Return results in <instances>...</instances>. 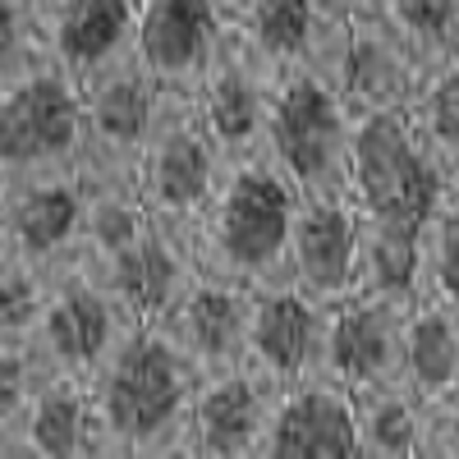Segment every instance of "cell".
Listing matches in <instances>:
<instances>
[{
    "instance_id": "6da1fadb",
    "label": "cell",
    "mask_w": 459,
    "mask_h": 459,
    "mask_svg": "<svg viewBox=\"0 0 459 459\" xmlns=\"http://www.w3.org/2000/svg\"><path fill=\"white\" fill-rule=\"evenodd\" d=\"M198 377L161 326H129L88 377L101 459H188Z\"/></svg>"
},
{
    "instance_id": "7a4b0ae2",
    "label": "cell",
    "mask_w": 459,
    "mask_h": 459,
    "mask_svg": "<svg viewBox=\"0 0 459 459\" xmlns=\"http://www.w3.org/2000/svg\"><path fill=\"white\" fill-rule=\"evenodd\" d=\"M299 203L303 198L262 157L225 166L216 179V194L194 230L198 272L248 285V290L281 281V262H285Z\"/></svg>"
},
{
    "instance_id": "3957f363",
    "label": "cell",
    "mask_w": 459,
    "mask_h": 459,
    "mask_svg": "<svg viewBox=\"0 0 459 459\" xmlns=\"http://www.w3.org/2000/svg\"><path fill=\"white\" fill-rule=\"evenodd\" d=\"M350 134L354 110L340 101V92L313 69H290L276 79L257 157L299 198H344Z\"/></svg>"
},
{
    "instance_id": "277c9868",
    "label": "cell",
    "mask_w": 459,
    "mask_h": 459,
    "mask_svg": "<svg viewBox=\"0 0 459 459\" xmlns=\"http://www.w3.org/2000/svg\"><path fill=\"white\" fill-rule=\"evenodd\" d=\"M344 198L363 216L423 225L441 203L459 198V170L441 166L432 152L413 138L400 110L354 115L350 134V179Z\"/></svg>"
},
{
    "instance_id": "5b68a950",
    "label": "cell",
    "mask_w": 459,
    "mask_h": 459,
    "mask_svg": "<svg viewBox=\"0 0 459 459\" xmlns=\"http://www.w3.org/2000/svg\"><path fill=\"white\" fill-rule=\"evenodd\" d=\"M225 161L216 157V147L198 129L194 110L184 97H166L157 125H152L143 157L134 166V188L152 216V225L166 235L194 244V230L216 194Z\"/></svg>"
},
{
    "instance_id": "8992f818",
    "label": "cell",
    "mask_w": 459,
    "mask_h": 459,
    "mask_svg": "<svg viewBox=\"0 0 459 459\" xmlns=\"http://www.w3.org/2000/svg\"><path fill=\"white\" fill-rule=\"evenodd\" d=\"M79 170V83L51 60L0 88V179Z\"/></svg>"
},
{
    "instance_id": "52a82bcc",
    "label": "cell",
    "mask_w": 459,
    "mask_h": 459,
    "mask_svg": "<svg viewBox=\"0 0 459 459\" xmlns=\"http://www.w3.org/2000/svg\"><path fill=\"white\" fill-rule=\"evenodd\" d=\"M161 106L166 92L152 88V79L134 60H120L101 69L97 79L79 83V175L134 179Z\"/></svg>"
},
{
    "instance_id": "ba28073f",
    "label": "cell",
    "mask_w": 459,
    "mask_h": 459,
    "mask_svg": "<svg viewBox=\"0 0 459 459\" xmlns=\"http://www.w3.org/2000/svg\"><path fill=\"white\" fill-rule=\"evenodd\" d=\"M125 331H129V322L110 303L101 281L92 272H83L79 262H69L47 285L42 317L32 326V350L47 363V372L88 381L101 368V359L120 344Z\"/></svg>"
},
{
    "instance_id": "9c48e42d",
    "label": "cell",
    "mask_w": 459,
    "mask_h": 459,
    "mask_svg": "<svg viewBox=\"0 0 459 459\" xmlns=\"http://www.w3.org/2000/svg\"><path fill=\"white\" fill-rule=\"evenodd\" d=\"M230 19L221 0H138L129 60L166 97H188L221 56Z\"/></svg>"
},
{
    "instance_id": "30bf717a",
    "label": "cell",
    "mask_w": 459,
    "mask_h": 459,
    "mask_svg": "<svg viewBox=\"0 0 459 459\" xmlns=\"http://www.w3.org/2000/svg\"><path fill=\"white\" fill-rule=\"evenodd\" d=\"M276 79L281 74L262 69L235 37H225L221 56L207 65L198 88L184 97L188 110H194V120H198V129L207 134V143L216 147V157L225 166L257 157Z\"/></svg>"
},
{
    "instance_id": "8fae6325",
    "label": "cell",
    "mask_w": 459,
    "mask_h": 459,
    "mask_svg": "<svg viewBox=\"0 0 459 459\" xmlns=\"http://www.w3.org/2000/svg\"><path fill=\"white\" fill-rule=\"evenodd\" d=\"M423 69H428V60L386 19L368 10L340 28L326 83L340 92V101L354 115H377V110H400L413 97Z\"/></svg>"
},
{
    "instance_id": "7c38bea8",
    "label": "cell",
    "mask_w": 459,
    "mask_h": 459,
    "mask_svg": "<svg viewBox=\"0 0 459 459\" xmlns=\"http://www.w3.org/2000/svg\"><path fill=\"white\" fill-rule=\"evenodd\" d=\"M0 253L28 262L32 272L56 276L79 248V207L83 175H37V179H0Z\"/></svg>"
},
{
    "instance_id": "4fadbf2b",
    "label": "cell",
    "mask_w": 459,
    "mask_h": 459,
    "mask_svg": "<svg viewBox=\"0 0 459 459\" xmlns=\"http://www.w3.org/2000/svg\"><path fill=\"white\" fill-rule=\"evenodd\" d=\"M322 326L326 308L299 294L285 281L253 285L248 331H244V368L257 372L272 391L294 386L303 377H322Z\"/></svg>"
},
{
    "instance_id": "5bb4252c",
    "label": "cell",
    "mask_w": 459,
    "mask_h": 459,
    "mask_svg": "<svg viewBox=\"0 0 459 459\" xmlns=\"http://www.w3.org/2000/svg\"><path fill=\"white\" fill-rule=\"evenodd\" d=\"M400 326L404 303L350 294L326 308L322 326V377L350 395L400 381Z\"/></svg>"
},
{
    "instance_id": "9a60e30c",
    "label": "cell",
    "mask_w": 459,
    "mask_h": 459,
    "mask_svg": "<svg viewBox=\"0 0 459 459\" xmlns=\"http://www.w3.org/2000/svg\"><path fill=\"white\" fill-rule=\"evenodd\" d=\"M359 266V212L350 198H303L290 225V244L281 262V281L308 294L313 303H331L354 294Z\"/></svg>"
},
{
    "instance_id": "2e32d148",
    "label": "cell",
    "mask_w": 459,
    "mask_h": 459,
    "mask_svg": "<svg viewBox=\"0 0 459 459\" xmlns=\"http://www.w3.org/2000/svg\"><path fill=\"white\" fill-rule=\"evenodd\" d=\"M257 459H359L354 395L326 377H303L272 395Z\"/></svg>"
},
{
    "instance_id": "e0dca14e",
    "label": "cell",
    "mask_w": 459,
    "mask_h": 459,
    "mask_svg": "<svg viewBox=\"0 0 459 459\" xmlns=\"http://www.w3.org/2000/svg\"><path fill=\"white\" fill-rule=\"evenodd\" d=\"M272 395L276 391L244 363L198 377L188 409V459H257Z\"/></svg>"
},
{
    "instance_id": "ac0fdd59",
    "label": "cell",
    "mask_w": 459,
    "mask_h": 459,
    "mask_svg": "<svg viewBox=\"0 0 459 459\" xmlns=\"http://www.w3.org/2000/svg\"><path fill=\"white\" fill-rule=\"evenodd\" d=\"M230 37L272 74L290 69H313L326 79L340 28L317 14L313 0H235L225 10Z\"/></svg>"
},
{
    "instance_id": "d6986e66",
    "label": "cell",
    "mask_w": 459,
    "mask_h": 459,
    "mask_svg": "<svg viewBox=\"0 0 459 459\" xmlns=\"http://www.w3.org/2000/svg\"><path fill=\"white\" fill-rule=\"evenodd\" d=\"M248 285L221 281V276H194L175 308L157 322L166 340L179 350V359L194 368V377L239 368L244 363V331H248Z\"/></svg>"
},
{
    "instance_id": "ffe728a7",
    "label": "cell",
    "mask_w": 459,
    "mask_h": 459,
    "mask_svg": "<svg viewBox=\"0 0 459 459\" xmlns=\"http://www.w3.org/2000/svg\"><path fill=\"white\" fill-rule=\"evenodd\" d=\"M37 19L47 60L74 83H88L101 69L129 60L138 0H47Z\"/></svg>"
},
{
    "instance_id": "44dd1931",
    "label": "cell",
    "mask_w": 459,
    "mask_h": 459,
    "mask_svg": "<svg viewBox=\"0 0 459 459\" xmlns=\"http://www.w3.org/2000/svg\"><path fill=\"white\" fill-rule=\"evenodd\" d=\"M194 276H198L194 244L166 235L157 225H147V235L134 248H125L110 266L97 272L101 290L110 294V303L129 326H157L175 308V299L194 285Z\"/></svg>"
},
{
    "instance_id": "7402d4cb",
    "label": "cell",
    "mask_w": 459,
    "mask_h": 459,
    "mask_svg": "<svg viewBox=\"0 0 459 459\" xmlns=\"http://www.w3.org/2000/svg\"><path fill=\"white\" fill-rule=\"evenodd\" d=\"M0 459H101V432L88 381L51 372L0 446Z\"/></svg>"
},
{
    "instance_id": "603a6c76",
    "label": "cell",
    "mask_w": 459,
    "mask_h": 459,
    "mask_svg": "<svg viewBox=\"0 0 459 459\" xmlns=\"http://www.w3.org/2000/svg\"><path fill=\"white\" fill-rule=\"evenodd\" d=\"M400 386L423 404H459V303L404 308Z\"/></svg>"
},
{
    "instance_id": "cb8c5ba5",
    "label": "cell",
    "mask_w": 459,
    "mask_h": 459,
    "mask_svg": "<svg viewBox=\"0 0 459 459\" xmlns=\"http://www.w3.org/2000/svg\"><path fill=\"white\" fill-rule=\"evenodd\" d=\"M147 207L138 198L134 179H92L83 175V207H79V248L74 262L83 272H101L120 257L125 248H134L147 235Z\"/></svg>"
},
{
    "instance_id": "d4e9b609",
    "label": "cell",
    "mask_w": 459,
    "mask_h": 459,
    "mask_svg": "<svg viewBox=\"0 0 459 459\" xmlns=\"http://www.w3.org/2000/svg\"><path fill=\"white\" fill-rule=\"evenodd\" d=\"M428 404L409 395L400 381L354 395L359 459H423Z\"/></svg>"
},
{
    "instance_id": "484cf974",
    "label": "cell",
    "mask_w": 459,
    "mask_h": 459,
    "mask_svg": "<svg viewBox=\"0 0 459 459\" xmlns=\"http://www.w3.org/2000/svg\"><path fill=\"white\" fill-rule=\"evenodd\" d=\"M359 212V207H354ZM413 257H418V225L377 221L359 212V266H354V294L413 303Z\"/></svg>"
},
{
    "instance_id": "4316f807",
    "label": "cell",
    "mask_w": 459,
    "mask_h": 459,
    "mask_svg": "<svg viewBox=\"0 0 459 459\" xmlns=\"http://www.w3.org/2000/svg\"><path fill=\"white\" fill-rule=\"evenodd\" d=\"M400 115L441 166L459 170V60L428 65Z\"/></svg>"
},
{
    "instance_id": "83f0119b",
    "label": "cell",
    "mask_w": 459,
    "mask_h": 459,
    "mask_svg": "<svg viewBox=\"0 0 459 459\" xmlns=\"http://www.w3.org/2000/svg\"><path fill=\"white\" fill-rule=\"evenodd\" d=\"M413 303H459V198L418 225Z\"/></svg>"
},
{
    "instance_id": "f1b7e54d",
    "label": "cell",
    "mask_w": 459,
    "mask_h": 459,
    "mask_svg": "<svg viewBox=\"0 0 459 459\" xmlns=\"http://www.w3.org/2000/svg\"><path fill=\"white\" fill-rule=\"evenodd\" d=\"M372 14L386 19L428 65L459 60V0H372Z\"/></svg>"
},
{
    "instance_id": "f546056e",
    "label": "cell",
    "mask_w": 459,
    "mask_h": 459,
    "mask_svg": "<svg viewBox=\"0 0 459 459\" xmlns=\"http://www.w3.org/2000/svg\"><path fill=\"white\" fill-rule=\"evenodd\" d=\"M47 272H32L28 262L0 253V340H28L32 344V326L42 317L47 303Z\"/></svg>"
},
{
    "instance_id": "4dcf8cb0",
    "label": "cell",
    "mask_w": 459,
    "mask_h": 459,
    "mask_svg": "<svg viewBox=\"0 0 459 459\" xmlns=\"http://www.w3.org/2000/svg\"><path fill=\"white\" fill-rule=\"evenodd\" d=\"M47 377H51L47 363L37 359L28 340H0V446H5V437L14 432V423Z\"/></svg>"
},
{
    "instance_id": "1f68e13d",
    "label": "cell",
    "mask_w": 459,
    "mask_h": 459,
    "mask_svg": "<svg viewBox=\"0 0 459 459\" xmlns=\"http://www.w3.org/2000/svg\"><path fill=\"white\" fill-rule=\"evenodd\" d=\"M37 65H47L42 19H37V10L19 5V0H0V88H10Z\"/></svg>"
},
{
    "instance_id": "d6a6232c",
    "label": "cell",
    "mask_w": 459,
    "mask_h": 459,
    "mask_svg": "<svg viewBox=\"0 0 459 459\" xmlns=\"http://www.w3.org/2000/svg\"><path fill=\"white\" fill-rule=\"evenodd\" d=\"M313 5H317V14L326 23H350V19L372 10V0H313Z\"/></svg>"
},
{
    "instance_id": "836d02e7",
    "label": "cell",
    "mask_w": 459,
    "mask_h": 459,
    "mask_svg": "<svg viewBox=\"0 0 459 459\" xmlns=\"http://www.w3.org/2000/svg\"><path fill=\"white\" fill-rule=\"evenodd\" d=\"M19 5H28V10H37V14H42V5H47V0H19Z\"/></svg>"
},
{
    "instance_id": "e575fe53",
    "label": "cell",
    "mask_w": 459,
    "mask_h": 459,
    "mask_svg": "<svg viewBox=\"0 0 459 459\" xmlns=\"http://www.w3.org/2000/svg\"><path fill=\"white\" fill-rule=\"evenodd\" d=\"M221 5H225V10H230V5H235V0H221Z\"/></svg>"
},
{
    "instance_id": "d590c367",
    "label": "cell",
    "mask_w": 459,
    "mask_h": 459,
    "mask_svg": "<svg viewBox=\"0 0 459 459\" xmlns=\"http://www.w3.org/2000/svg\"><path fill=\"white\" fill-rule=\"evenodd\" d=\"M0 194H5V184H0Z\"/></svg>"
}]
</instances>
